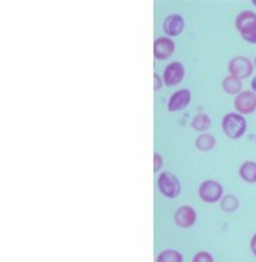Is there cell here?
I'll return each mask as SVG.
<instances>
[{
	"instance_id": "obj_1",
	"label": "cell",
	"mask_w": 256,
	"mask_h": 262,
	"mask_svg": "<svg viewBox=\"0 0 256 262\" xmlns=\"http://www.w3.org/2000/svg\"><path fill=\"white\" fill-rule=\"evenodd\" d=\"M222 130H224L227 137L238 140L244 136L245 131H246V120L241 114H225L222 119Z\"/></svg>"
},
{
	"instance_id": "obj_2",
	"label": "cell",
	"mask_w": 256,
	"mask_h": 262,
	"mask_svg": "<svg viewBox=\"0 0 256 262\" xmlns=\"http://www.w3.org/2000/svg\"><path fill=\"white\" fill-rule=\"evenodd\" d=\"M158 186H159L160 193L166 198H177L180 193V182L173 173L171 172H162L159 179H158Z\"/></svg>"
},
{
	"instance_id": "obj_3",
	"label": "cell",
	"mask_w": 256,
	"mask_h": 262,
	"mask_svg": "<svg viewBox=\"0 0 256 262\" xmlns=\"http://www.w3.org/2000/svg\"><path fill=\"white\" fill-rule=\"evenodd\" d=\"M228 71L229 74L238 78V79H245L249 78L253 72V65L246 57H235L228 63Z\"/></svg>"
},
{
	"instance_id": "obj_4",
	"label": "cell",
	"mask_w": 256,
	"mask_h": 262,
	"mask_svg": "<svg viewBox=\"0 0 256 262\" xmlns=\"http://www.w3.org/2000/svg\"><path fill=\"white\" fill-rule=\"evenodd\" d=\"M222 186L216 181H205L200 185L199 194L207 203H216L222 198Z\"/></svg>"
},
{
	"instance_id": "obj_5",
	"label": "cell",
	"mask_w": 256,
	"mask_h": 262,
	"mask_svg": "<svg viewBox=\"0 0 256 262\" xmlns=\"http://www.w3.org/2000/svg\"><path fill=\"white\" fill-rule=\"evenodd\" d=\"M235 108L241 114H250L256 110V95L249 91L238 93L235 97Z\"/></svg>"
},
{
	"instance_id": "obj_6",
	"label": "cell",
	"mask_w": 256,
	"mask_h": 262,
	"mask_svg": "<svg viewBox=\"0 0 256 262\" xmlns=\"http://www.w3.org/2000/svg\"><path fill=\"white\" fill-rule=\"evenodd\" d=\"M184 68L180 62H172L166 67L164 72V83L166 86H176L183 80Z\"/></svg>"
},
{
	"instance_id": "obj_7",
	"label": "cell",
	"mask_w": 256,
	"mask_h": 262,
	"mask_svg": "<svg viewBox=\"0 0 256 262\" xmlns=\"http://www.w3.org/2000/svg\"><path fill=\"white\" fill-rule=\"evenodd\" d=\"M175 51V42L168 38V37H162L154 42V57L159 61L168 59Z\"/></svg>"
},
{
	"instance_id": "obj_8",
	"label": "cell",
	"mask_w": 256,
	"mask_h": 262,
	"mask_svg": "<svg viewBox=\"0 0 256 262\" xmlns=\"http://www.w3.org/2000/svg\"><path fill=\"white\" fill-rule=\"evenodd\" d=\"M196 211H194L193 207L190 206H182L176 210V214H175V222H176L177 226H180L183 228H189L193 226L196 223Z\"/></svg>"
},
{
	"instance_id": "obj_9",
	"label": "cell",
	"mask_w": 256,
	"mask_h": 262,
	"mask_svg": "<svg viewBox=\"0 0 256 262\" xmlns=\"http://www.w3.org/2000/svg\"><path fill=\"white\" fill-rule=\"evenodd\" d=\"M190 103V92L188 89H180L176 93H173L168 103L169 112H179L188 106Z\"/></svg>"
},
{
	"instance_id": "obj_10",
	"label": "cell",
	"mask_w": 256,
	"mask_h": 262,
	"mask_svg": "<svg viewBox=\"0 0 256 262\" xmlns=\"http://www.w3.org/2000/svg\"><path fill=\"white\" fill-rule=\"evenodd\" d=\"M183 27H184V21H183L182 16H179V14H171L164 21V30L166 34L171 37L180 34L183 31Z\"/></svg>"
},
{
	"instance_id": "obj_11",
	"label": "cell",
	"mask_w": 256,
	"mask_h": 262,
	"mask_svg": "<svg viewBox=\"0 0 256 262\" xmlns=\"http://www.w3.org/2000/svg\"><path fill=\"white\" fill-rule=\"evenodd\" d=\"M256 24V14L250 10H245V12L239 13L238 17L235 20V26L239 33H244L245 30L250 29L252 26Z\"/></svg>"
},
{
	"instance_id": "obj_12",
	"label": "cell",
	"mask_w": 256,
	"mask_h": 262,
	"mask_svg": "<svg viewBox=\"0 0 256 262\" xmlns=\"http://www.w3.org/2000/svg\"><path fill=\"white\" fill-rule=\"evenodd\" d=\"M239 177L244 179L245 182L255 183L256 182V162L246 161L239 168Z\"/></svg>"
},
{
	"instance_id": "obj_13",
	"label": "cell",
	"mask_w": 256,
	"mask_h": 262,
	"mask_svg": "<svg viewBox=\"0 0 256 262\" xmlns=\"http://www.w3.org/2000/svg\"><path fill=\"white\" fill-rule=\"evenodd\" d=\"M242 88V82L238 78H235L232 75L227 76L225 79L222 80V89L229 93V95H235V93H239Z\"/></svg>"
},
{
	"instance_id": "obj_14",
	"label": "cell",
	"mask_w": 256,
	"mask_h": 262,
	"mask_svg": "<svg viewBox=\"0 0 256 262\" xmlns=\"http://www.w3.org/2000/svg\"><path fill=\"white\" fill-rule=\"evenodd\" d=\"M214 145H216V140L213 136L210 134H203V136H200L197 140H196V147L200 151H211V149L214 148Z\"/></svg>"
},
{
	"instance_id": "obj_15",
	"label": "cell",
	"mask_w": 256,
	"mask_h": 262,
	"mask_svg": "<svg viewBox=\"0 0 256 262\" xmlns=\"http://www.w3.org/2000/svg\"><path fill=\"white\" fill-rule=\"evenodd\" d=\"M211 124L210 117L207 114H197L193 120H192V127L194 130L205 131Z\"/></svg>"
},
{
	"instance_id": "obj_16",
	"label": "cell",
	"mask_w": 256,
	"mask_h": 262,
	"mask_svg": "<svg viewBox=\"0 0 256 262\" xmlns=\"http://www.w3.org/2000/svg\"><path fill=\"white\" fill-rule=\"evenodd\" d=\"M182 255L180 252H177L175 250H166L164 251L159 256H158V261L156 262H182Z\"/></svg>"
},
{
	"instance_id": "obj_17",
	"label": "cell",
	"mask_w": 256,
	"mask_h": 262,
	"mask_svg": "<svg viewBox=\"0 0 256 262\" xmlns=\"http://www.w3.org/2000/svg\"><path fill=\"white\" fill-rule=\"evenodd\" d=\"M238 207V199L234 196V194H227L224 196L221 200V209L227 213H231V211L237 210Z\"/></svg>"
},
{
	"instance_id": "obj_18",
	"label": "cell",
	"mask_w": 256,
	"mask_h": 262,
	"mask_svg": "<svg viewBox=\"0 0 256 262\" xmlns=\"http://www.w3.org/2000/svg\"><path fill=\"white\" fill-rule=\"evenodd\" d=\"M241 35L245 41H248L250 44H256V24L252 26L250 29L245 30L244 33H241Z\"/></svg>"
},
{
	"instance_id": "obj_19",
	"label": "cell",
	"mask_w": 256,
	"mask_h": 262,
	"mask_svg": "<svg viewBox=\"0 0 256 262\" xmlns=\"http://www.w3.org/2000/svg\"><path fill=\"white\" fill-rule=\"evenodd\" d=\"M193 262H214V259H213V256H211L208 252L201 251V252H199V254H196V255H194Z\"/></svg>"
},
{
	"instance_id": "obj_20",
	"label": "cell",
	"mask_w": 256,
	"mask_h": 262,
	"mask_svg": "<svg viewBox=\"0 0 256 262\" xmlns=\"http://www.w3.org/2000/svg\"><path fill=\"white\" fill-rule=\"evenodd\" d=\"M162 164H164V161H162V157L159 154H154V171L158 172L162 168Z\"/></svg>"
},
{
	"instance_id": "obj_21",
	"label": "cell",
	"mask_w": 256,
	"mask_h": 262,
	"mask_svg": "<svg viewBox=\"0 0 256 262\" xmlns=\"http://www.w3.org/2000/svg\"><path fill=\"white\" fill-rule=\"evenodd\" d=\"M250 250L253 252V255L256 256V234L252 237V241H250Z\"/></svg>"
},
{
	"instance_id": "obj_22",
	"label": "cell",
	"mask_w": 256,
	"mask_h": 262,
	"mask_svg": "<svg viewBox=\"0 0 256 262\" xmlns=\"http://www.w3.org/2000/svg\"><path fill=\"white\" fill-rule=\"evenodd\" d=\"M154 80H155V89H159L160 88V80H159V76L155 74L154 75Z\"/></svg>"
},
{
	"instance_id": "obj_23",
	"label": "cell",
	"mask_w": 256,
	"mask_h": 262,
	"mask_svg": "<svg viewBox=\"0 0 256 262\" xmlns=\"http://www.w3.org/2000/svg\"><path fill=\"white\" fill-rule=\"evenodd\" d=\"M252 89H253V92H255L256 95V76L253 78V80H252Z\"/></svg>"
},
{
	"instance_id": "obj_24",
	"label": "cell",
	"mask_w": 256,
	"mask_h": 262,
	"mask_svg": "<svg viewBox=\"0 0 256 262\" xmlns=\"http://www.w3.org/2000/svg\"><path fill=\"white\" fill-rule=\"evenodd\" d=\"M252 3H253V5H255V6H256V0H253V2H252Z\"/></svg>"
},
{
	"instance_id": "obj_25",
	"label": "cell",
	"mask_w": 256,
	"mask_h": 262,
	"mask_svg": "<svg viewBox=\"0 0 256 262\" xmlns=\"http://www.w3.org/2000/svg\"><path fill=\"white\" fill-rule=\"evenodd\" d=\"M255 67H256V58H255Z\"/></svg>"
}]
</instances>
